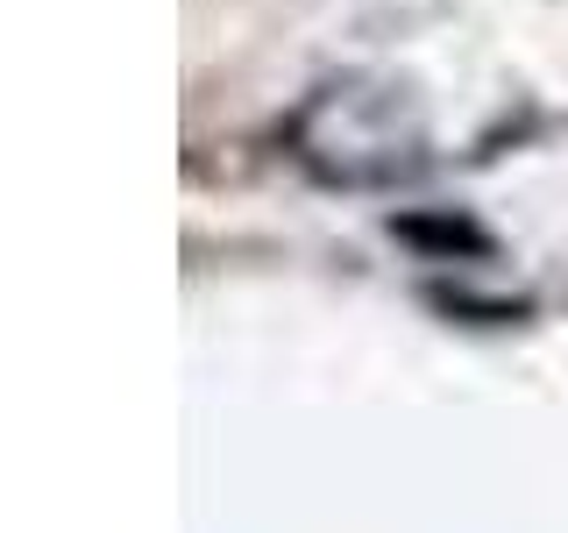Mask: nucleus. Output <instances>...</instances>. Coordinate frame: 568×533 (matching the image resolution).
<instances>
[{
	"label": "nucleus",
	"instance_id": "f257e3e1",
	"mask_svg": "<svg viewBox=\"0 0 568 533\" xmlns=\"http://www.w3.org/2000/svg\"><path fill=\"white\" fill-rule=\"evenodd\" d=\"M292 142L327 185H390V178L419 171L426 129H419L413 100H398V86L334 79L292 121Z\"/></svg>",
	"mask_w": 568,
	"mask_h": 533
}]
</instances>
